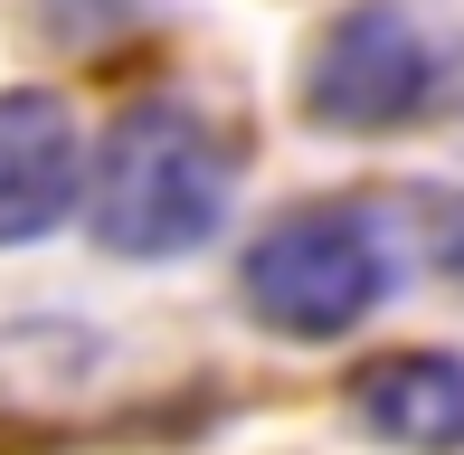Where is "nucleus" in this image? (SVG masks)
<instances>
[{"label":"nucleus","instance_id":"nucleus-5","mask_svg":"<svg viewBox=\"0 0 464 455\" xmlns=\"http://www.w3.org/2000/svg\"><path fill=\"white\" fill-rule=\"evenodd\" d=\"M351 418L398 455H464V361L455 351H379L351 370Z\"/></svg>","mask_w":464,"mask_h":455},{"label":"nucleus","instance_id":"nucleus-3","mask_svg":"<svg viewBox=\"0 0 464 455\" xmlns=\"http://www.w3.org/2000/svg\"><path fill=\"white\" fill-rule=\"evenodd\" d=\"M436 38L398 0H351L304 57V114L332 133H398L436 105Z\"/></svg>","mask_w":464,"mask_h":455},{"label":"nucleus","instance_id":"nucleus-1","mask_svg":"<svg viewBox=\"0 0 464 455\" xmlns=\"http://www.w3.org/2000/svg\"><path fill=\"white\" fill-rule=\"evenodd\" d=\"M237 209V152L199 105L142 95L104 123L95 171H86V228L123 266H180Z\"/></svg>","mask_w":464,"mask_h":455},{"label":"nucleus","instance_id":"nucleus-2","mask_svg":"<svg viewBox=\"0 0 464 455\" xmlns=\"http://www.w3.org/2000/svg\"><path fill=\"white\" fill-rule=\"evenodd\" d=\"M398 295V228L370 199H304L237 257V304L276 342H342Z\"/></svg>","mask_w":464,"mask_h":455},{"label":"nucleus","instance_id":"nucleus-4","mask_svg":"<svg viewBox=\"0 0 464 455\" xmlns=\"http://www.w3.org/2000/svg\"><path fill=\"white\" fill-rule=\"evenodd\" d=\"M86 133H76L67 95L48 86H10L0 95V247H38L67 228V209L86 199Z\"/></svg>","mask_w":464,"mask_h":455}]
</instances>
